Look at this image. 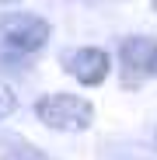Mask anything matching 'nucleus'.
Masks as SVG:
<instances>
[{
  "label": "nucleus",
  "instance_id": "nucleus-2",
  "mask_svg": "<svg viewBox=\"0 0 157 160\" xmlns=\"http://www.w3.org/2000/svg\"><path fill=\"white\" fill-rule=\"evenodd\" d=\"M52 38V24L32 11H7L0 14V45L14 56H35Z\"/></svg>",
  "mask_w": 157,
  "mask_h": 160
},
{
  "label": "nucleus",
  "instance_id": "nucleus-3",
  "mask_svg": "<svg viewBox=\"0 0 157 160\" xmlns=\"http://www.w3.org/2000/svg\"><path fill=\"white\" fill-rule=\"evenodd\" d=\"M60 66L81 87H98L112 73V56L105 49H98V45H73V49L60 52Z\"/></svg>",
  "mask_w": 157,
  "mask_h": 160
},
{
  "label": "nucleus",
  "instance_id": "nucleus-8",
  "mask_svg": "<svg viewBox=\"0 0 157 160\" xmlns=\"http://www.w3.org/2000/svg\"><path fill=\"white\" fill-rule=\"evenodd\" d=\"M150 73L157 77V52H154V63H150Z\"/></svg>",
  "mask_w": 157,
  "mask_h": 160
},
{
  "label": "nucleus",
  "instance_id": "nucleus-7",
  "mask_svg": "<svg viewBox=\"0 0 157 160\" xmlns=\"http://www.w3.org/2000/svg\"><path fill=\"white\" fill-rule=\"evenodd\" d=\"M14 112H18V94L7 84H0V122H7Z\"/></svg>",
  "mask_w": 157,
  "mask_h": 160
},
{
  "label": "nucleus",
  "instance_id": "nucleus-5",
  "mask_svg": "<svg viewBox=\"0 0 157 160\" xmlns=\"http://www.w3.org/2000/svg\"><path fill=\"white\" fill-rule=\"evenodd\" d=\"M101 160H157L147 146L129 143V139H112L101 146Z\"/></svg>",
  "mask_w": 157,
  "mask_h": 160
},
{
  "label": "nucleus",
  "instance_id": "nucleus-11",
  "mask_svg": "<svg viewBox=\"0 0 157 160\" xmlns=\"http://www.w3.org/2000/svg\"><path fill=\"white\" fill-rule=\"evenodd\" d=\"M154 139H157V136H154Z\"/></svg>",
  "mask_w": 157,
  "mask_h": 160
},
{
  "label": "nucleus",
  "instance_id": "nucleus-9",
  "mask_svg": "<svg viewBox=\"0 0 157 160\" xmlns=\"http://www.w3.org/2000/svg\"><path fill=\"white\" fill-rule=\"evenodd\" d=\"M0 4H18V0H0Z\"/></svg>",
  "mask_w": 157,
  "mask_h": 160
},
{
  "label": "nucleus",
  "instance_id": "nucleus-1",
  "mask_svg": "<svg viewBox=\"0 0 157 160\" xmlns=\"http://www.w3.org/2000/svg\"><path fill=\"white\" fill-rule=\"evenodd\" d=\"M35 118L52 129V132H87L94 125V104L84 94H70V91H52L35 101Z\"/></svg>",
  "mask_w": 157,
  "mask_h": 160
},
{
  "label": "nucleus",
  "instance_id": "nucleus-10",
  "mask_svg": "<svg viewBox=\"0 0 157 160\" xmlns=\"http://www.w3.org/2000/svg\"><path fill=\"white\" fill-rule=\"evenodd\" d=\"M154 11H157V0H154Z\"/></svg>",
  "mask_w": 157,
  "mask_h": 160
},
{
  "label": "nucleus",
  "instance_id": "nucleus-6",
  "mask_svg": "<svg viewBox=\"0 0 157 160\" xmlns=\"http://www.w3.org/2000/svg\"><path fill=\"white\" fill-rule=\"evenodd\" d=\"M0 160H52L45 150H39L35 143H28V139H18V136H11L7 143H4V153H0Z\"/></svg>",
  "mask_w": 157,
  "mask_h": 160
},
{
  "label": "nucleus",
  "instance_id": "nucleus-4",
  "mask_svg": "<svg viewBox=\"0 0 157 160\" xmlns=\"http://www.w3.org/2000/svg\"><path fill=\"white\" fill-rule=\"evenodd\" d=\"M154 52H157V42L150 35H129L122 38L119 45V70H122V84L126 87H140L150 73V63H154Z\"/></svg>",
  "mask_w": 157,
  "mask_h": 160
}]
</instances>
